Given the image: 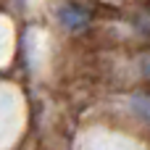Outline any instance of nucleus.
Returning a JSON list of instances; mask_svg holds the SVG:
<instances>
[{"instance_id": "obj_1", "label": "nucleus", "mask_w": 150, "mask_h": 150, "mask_svg": "<svg viewBox=\"0 0 150 150\" xmlns=\"http://www.w3.org/2000/svg\"><path fill=\"white\" fill-rule=\"evenodd\" d=\"M58 21H61L63 29H69V32H82V29L90 26V13H87L84 8L74 5V3H66V5L58 8Z\"/></svg>"}, {"instance_id": "obj_2", "label": "nucleus", "mask_w": 150, "mask_h": 150, "mask_svg": "<svg viewBox=\"0 0 150 150\" xmlns=\"http://www.w3.org/2000/svg\"><path fill=\"white\" fill-rule=\"evenodd\" d=\"M129 108H132V113H134L140 121H145L150 127V92L132 95V98H129Z\"/></svg>"}, {"instance_id": "obj_3", "label": "nucleus", "mask_w": 150, "mask_h": 150, "mask_svg": "<svg viewBox=\"0 0 150 150\" xmlns=\"http://www.w3.org/2000/svg\"><path fill=\"white\" fill-rule=\"evenodd\" d=\"M134 29L140 32V34H145V37H150V5L134 18Z\"/></svg>"}]
</instances>
